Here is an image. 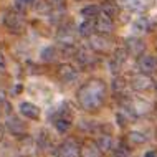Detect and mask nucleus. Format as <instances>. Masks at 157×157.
I'll return each instance as SVG.
<instances>
[{
	"label": "nucleus",
	"mask_w": 157,
	"mask_h": 157,
	"mask_svg": "<svg viewBox=\"0 0 157 157\" xmlns=\"http://www.w3.org/2000/svg\"><path fill=\"white\" fill-rule=\"evenodd\" d=\"M7 129L10 131L12 134H15V136H22L27 132V126H25V122H22L18 119V117H15V116H10L7 119Z\"/></svg>",
	"instance_id": "nucleus-9"
},
{
	"label": "nucleus",
	"mask_w": 157,
	"mask_h": 157,
	"mask_svg": "<svg viewBox=\"0 0 157 157\" xmlns=\"http://www.w3.org/2000/svg\"><path fill=\"white\" fill-rule=\"evenodd\" d=\"M75 56H76V60H78V63L83 68H88V66H91V65L96 63V56L91 55V53H88V52H76Z\"/></svg>",
	"instance_id": "nucleus-14"
},
{
	"label": "nucleus",
	"mask_w": 157,
	"mask_h": 157,
	"mask_svg": "<svg viewBox=\"0 0 157 157\" xmlns=\"http://www.w3.org/2000/svg\"><path fill=\"white\" fill-rule=\"evenodd\" d=\"M17 2H18V5H30L35 0H17Z\"/></svg>",
	"instance_id": "nucleus-28"
},
{
	"label": "nucleus",
	"mask_w": 157,
	"mask_h": 157,
	"mask_svg": "<svg viewBox=\"0 0 157 157\" xmlns=\"http://www.w3.org/2000/svg\"><path fill=\"white\" fill-rule=\"evenodd\" d=\"M101 12V7L98 5H86L84 8H81V17L84 20H96L98 15Z\"/></svg>",
	"instance_id": "nucleus-17"
},
{
	"label": "nucleus",
	"mask_w": 157,
	"mask_h": 157,
	"mask_svg": "<svg viewBox=\"0 0 157 157\" xmlns=\"http://www.w3.org/2000/svg\"><path fill=\"white\" fill-rule=\"evenodd\" d=\"M55 5H61V3H65V0H52Z\"/></svg>",
	"instance_id": "nucleus-30"
},
{
	"label": "nucleus",
	"mask_w": 157,
	"mask_h": 157,
	"mask_svg": "<svg viewBox=\"0 0 157 157\" xmlns=\"http://www.w3.org/2000/svg\"><path fill=\"white\" fill-rule=\"evenodd\" d=\"M96 146H98V149H99L101 152H109L113 149V137L109 134H103V136H99L98 137V141H96Z\"/></svg>",
	"instance_id": "nucleus-15"
},
{
	"label": "nucleus",
	"mask_w": 157,
	"mask_h": 157,
	"mask_svg": "<svg viewBox=\"0 0 157 157\" xmlns=\"http://www.w3.org/2000/svg\"><path fill=\"white\" fill-rule=\"evenodd\" d=\"M2 136H3V131H2V127H0V139H2Z\"/></svg>",
	"instance_id": "nucleus-32"
},
{
	"label": "nucleus",
	"mask_w": 157,
	"mask_h": 157,
	"mask_svg": "<svg viewBox=\"0 0 157 157\" xmlns=\"http://www.w3.org/2000/svg\"><path fill=\"white\" fill-rule=\"evenodd\" d=\"M124 5L131 12H142L146 8V2L144 0H126Z\"/></svg>",
	"instance_id": "nucleus-21"
},
{
	"label": "nucleus",
	"mask_w": 157,
	"mask_h": 157,
	"mask_svg": "<svg viewBox=\"0 0 157 157\" xmlns=\"http://www.w3.org/2000/svg\"><path fill=\"white\" fill-rule=\"evenodd\" d=\"M81 157H103V152L98 149L96 144H86L81 147Z\"/></svg>",
	"instance_id": "nucleus-18"
},
{
	"label": "nucleus",
	"mask_w": 157,
	"mask_h": 157,
	"mask_svg": "<svg viewBox=\"0 0 157 157\" xmlns=\"http://www.w3.org/2000/svg\"><path fill=\"white\" fill-rule=\"evenodd\" d=\"M20 113H22L25 117L33 119V121L40 117V109H38V106L32 104V103H22L20 104Z\"/></svg>",
	"instance_id": "nucleus-13"
},
{
	"label": "nucleus",
	"mask_w": 157,
	"mask_h": 157,
	"mask_svg": "<svg viewBox=\"0 0 157 157\" xmlns=\"http://www.w3.org/2000/svg\"><path fill=\"white\" fill-rule=\"evenodd\" d=\"M5 70H7V61H5L3 53L0 52V73H5Z\"/></svg>",
	"instance_id": "nucleus-27"
},
{
	"label": "nucleus",
	"mask_w": 157,
	"mask_h": 157,
	"mask_svg": "<svg viewBox=\"0 0 157 157\" xmlns=\"http://www.w3.org/2000/svg\"><path fill=\"white\" fill-rule=\"evenodd\" d=\"M3 25L13 33H20L25 28V20L18 12H7L3 15Z\"/></svg>",
	"instance_id": "nucleus-3"
},
{
	"label": "nucleus",
	"mask_w": 157,
	"mask_h": 157,
	"mask_svg": "<svg viewBox=\"0 0 157 157\" xmlns=\"http://www.w3.org/2000/svg\"><path fill=\"white\" fill-rule=\"evenodd\" d=\"M96 32V23L94 20H84V22L78 27V33L81 36H91Z\"/></svg>",
	"instance_id": "nucleus-16"
},
{
	"label": "nucleus",
	"mask_w": 157,
	"mask_h": 157,
	"mask_svg": "<svg viewBox=\"0 0 157 157\" xmlns=\"http://www.w3.org/2000/svg\"><path fill=\"white\" fill-rule=\"evenodd\" d=\"M40 56H41V60H43V61L50 63V61H53V60H55V56H56V50H55L53 46L43 48V50H41V53H40Z\"/></svg>",
	"instance_id": "nucleus-23"
},
{
	"label": "nucleus",
	"mask_w": 157,
	"mask_h": 157,
	"mask_svg": "<svg viewBox=\"0 0 157 157\" xmlns=\"http://www.w3.org/2000/svg\"><path fill=\"white\" fill-rule=\"evenodd\" d=\"M127 50L126 48H117L116 52H114V55H113V58H111V71L113 73H117V70L122 66V63L126 61V58H127Z\"/></svg>",
	"instance_id": "nucleus-11"
},
{
	"label": "nucleus",
	"mask_w": 157,
	"mask_h": 157,
	"mask_svg": "<svg viewBox=\"0 0 157 157\" xmlns=\"http://www.w3.org/2000/svg\"><path fill=\"white\" fill-rule=\"evenodd\" d=\"M106 91H108V88L101 79H91L79 88L76 96H78V101L83 109L98 111L106 99Z\"/></svg>",
	"instance_id": "nucleus-1"
},
{
	"label": "nucleus",
	"mask_w": 157,
	"mask_h": 157,
	"mask_svg": "<svg viewBox=\"0 0 157 157\" xmlns=\"http://www.w3.org/2000/svg\"><path fill=\"white\" fill-rule=\"evenodd\" d=\"M90 43H91V48L94 50L96 53H106L109 50L108 38H106V35H101V33H99V35H96V36L91 35Z\"/></svg>",
	"instance_id": "nucleus-10"
},
{
	"label": "nucleus",
	"mask_w": 157,
	"mask_h": 157,
	"mask_svg": "<svg viewBox=\"0 0 157 157\" xmlns=\"http://www.w3.org/2000/svg\"><path fill=\"white\" fill-rule=\"evenodd\" d=\"M20 91H22V86H15L13 88V93H20Z\"/></svg>",
	"instance_id": "nucleus-31"
},
{
	"label": "nucleus",
	"mask_w": 157,
	"mask_h": 157,
	"mask_svg": "<svg viewBox=\"0 0 157 157\" xmlns=\"http://www.w3.org/2000/svg\"><path fill=\"white\" fill-rule=\"evenodd\" d=\"M132 28H134V32H149V28H151V23H149V20L146 18V17H139L137 20L132 23Z\"/></svg>",
	"instance_id": "nucleus-19"
},
{
	"label": "nucleus",
	"mask_w": 157,
	"mask_h": 157,
	"mask_svg": "<svg viewBox=\"0 0 157 157\" xmlns=\"http://www.w3.org/2000/svg\"><path fill=\"white\" fill-rule=\"evenodd\" d=\"M101 12H103V15L109 17V18H114V17L119 15L121 7H119V3L114 2V0H104V2L101 3Z\"/></svg>",
	"instance_id": "nucleus-12"
},
{
	"label": "nucleus",
	"mask_w": 157,
	"mask_h": 157,
	"mask_svg": "<svg viewBox=\"0 0 157 157\" xmlns=\"http://www.w3.org/2000/svg\"><path fill=\"white\" fill-rule=\"evenodd\" d=\"M114 157H129V149L126 146H119L114 151Z\"/></svg>",
	"instance_id": "nucleus-25"
},
{
	"label": "nucleus",
	"mask_w": 157,
	"mask_h": 157,
	"mask_svg": "<svg viewBox=\"0 0 157 157\" xmlns=\"http://www.w3.org/2000/svg\"><path fill=\"white\" fill-rule=\"evenodd\" d=\"M55 127H56V131H60V132H66L71 127V119L70 117H65V116L56 117V119H55Z\"/></svg>",
	"instance_id": "nucleus-20"
},
{
	"label": "nucleus",
	"mask_w": 157,
	"mask_h": 157,
	"mask_svg": "<svg viewBox=\"0 0 157 157\" xmlns=\"http://www.w3.org/2000/svg\"><path fill=\"white\" fill-rule=\"evenodd\" d=\"M58 78L65 83H71V81H75V79H78V70H76L75 66L68 65V63L60 65L58 66Z\"/></svg>",
	"instance_id": "nucleus-6"
},
{
	"label": "nucleus",
	"mask_w": 157,
	"mask_h": 157,
	"mask_svg": "<svg viewBox=\"0 0 157 157\" xmlns=\"http://www.w3.org/2000/svg\"><path fill=\"white\" fill-rule=\"evenodd\" d=\"M126 50L131 56H141L146 50V43L139 38H127L126 40Z\"/></svg>",
	"instance_id": "nucleus-7"
},
{
	"label": "nucleus",
	"mask_w": 157,
	"mask_h": 157,
	"mask_svg": "<svg viewBox=\"0 0 157 157\" xmlns=\"http://www.w3.org/2000/svg\"><path fill=\"white\" fill-rule=\"evenodd\" d=\"M144 157H157V152L155 151H149V152H146V154H144Z\"/></svg>",
	"instance_id": "nucleus-29"
},
{
	"label": "nucleus",
	"mask_w": 157,
	"mask_h": 157,
	"mask_svg": "<svg viewBox=\"0 0 157 157\" xmlns=\"http://www.w3.org/2000/svg\"><path fill=\"white\" fill-rule=\"evenodd\" d=\"M55 157H81V146L76 139H66L56 147Z\"/></svg>",
	"instance_id": "nucleus-2"
},
{
	"label": "nucleus",
	"mask_w": 157,
	"mask_h": 157,
	"mask_svg": "<svg viewBox=\"0 0 157 157\" xmlns=\"http://www.w3.org/2000/svg\"><path fill=\"white\" fill-rule=\"evenodd\" d=\"M96 23V32L101 33V35H109L113 30H114V23H113V18H109V17H98L94 20Z\"/></svg>",
	"instance_id": "nucleus-8"
},
{
	"label": "nucleus",
	"mask_w": 157,
	"mask_h": 157,
	"mask_svg": "<svg viewBox=\"0 0 157 157\" xmlns=\"http://www.w3.org/2000/svg\"><path fill=\"white\" fill-rule=\"evenodd\" d=\"M3 106H5V108H8V111H12V109H10V104L7 103L5 93H3V91H0V108H3Z\"/></svg>",
	"instance_id": "nucleus-26"
},
{
	"label": "nucleus",
	"mask_w": 157,
	"mask_h": 157,
	"mask_svg": "<svg viewBox=\"0 0 157 157\" xmlns=\"http://www.w3.org/2000/svg\"><path fill=\"white\" fill-rule=\"evenodd\" d=\"M137 68L141 73H154L157 70V58L152 56V55H141L137 60Z\"/></svg>",
	"instance_id": "nucleus-5"
},
{
	"label": "nucleus",
	"mask_w": 157,
	"mask_h": 157,
	"mask_svg": "<svg viewBox=\"0 0 157 157\" xmlns=\"http://www.w3.org/2000/svg\"><path fill=\"white\" fill-rule=\"evenodd\" d=\"M127 141H129L131 144H134V146H141V144H144L147 141V137L142 132H136V131H132V132H129V136H127Z\"/></svg>",
	"instance_id": "nucleus-22"
},
{
	"label": "nucleus",
	"mask_w": 157,
	"mask_h": 157,
	"mask_svg": "<svg viewBox=\"0 0 157 157\" xmlns=\"http://www.w3.org/2000/svg\"><path fill=\"white\" fill-rule=\"evenodd\" d=\"M111 88H113V91H114V93H121V91L126 88V81H124V78H121V76H116V78L113 79Z\"/></svg>",
	"instance_id": "nucleus-24"
},
{
	"label": "nucleus",
	"mask_w": 157,
	"mask_h": 157,
	"mask_svg": "<svg viewBox=\"0 0 157 157\" xmlns=\"http://www.w3.org/2000/svg\"><path fill=\"white\" fill-rule=\"evenodd\" d=\"M131 86H132L136 91L144 93V91H149V90L154 88V79H152L147 73H139V75L132 76V79H131Z\"/></svg>",
	"instance_id": "nucleus-4"
}]
</instances>
